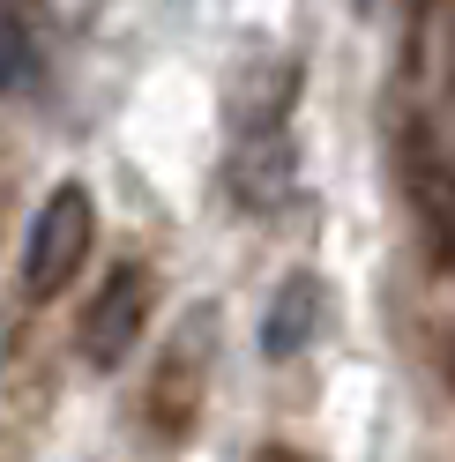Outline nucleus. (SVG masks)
<instances>
[{"mask_svg": "<svg viewBox=\"0 0 455 462\" xmlns=\"http://www.w3.org/2000/svg\"><path fill=\"white\" fill-rule=\"evenodd\" d=\"M90 246H98V209H90V194H82L75 180L52 187L45 209L31 217V239H23V291H31V299L68 291L75 269L90 262Z\"/></svg>", "mask_w": 455, "mask_h": 462, "instance_id": "nucleus-1", "label": "nucleus"}, {"mask_svg": "<svg viewBox=\"0 0 455 462\" xmlns=\"http://www.w3.org/2000/svg\"><path fill=\"white\" fill-rule=\"evenodd\" d=\"M209 358H217V313L194 306L187 321H180V336L164 343L157 381H150V432H157L164 448H180L187 425H194V411H202V395H209Z\"/></svg>", "mask_w": 455, "mask_h": 462, "instance_id": "nucleus-2", "label": "nucleus"}, {"mask_svg": "<svg viewBox=\"0 0 455 462\" xmlns=\"http://www.w3.org/2000/svg\"><path fill=\"white\" fill-rule=\"evenodd\" d=\"M150 328V269L142 262H120L105 276V291L82 306V328H75V351L90 365H120L135 351V336Z\"/></svg>", "mask_w": 455, "mask_h": 462, "instance_id": "nucleus-3", "label": "nucleus"}, {"mask_svg": "<svg viewBox=\"0 0 455 462\" xmlns=\"http://www.w3.org/2000/svg\"><path fill=\"white\" fill-rule=\"evenodd\" d=\"M321 276H283L276 283V299H269V313H262V351L276 358V365H292V358H306L314 351V336H321Z\"/></svg>", "mask_w": 455, "mask_h": 462, "instance_id": "nucleus-4", "label": "nucleus"}, {"mask_svg": "<svg viewBox=\"0 0 455 462\" xmlns=\"http://www.w3.org/2000/svg\"><path fill=\"white\" fill-rule=\"evenodd\" d=\"M31 68H38V38H31V23H23L15 0H0V90L31 82Z\"/></svg>", "mask_w": 455, "mask_h": 462, "instance_id": "nucleus-5", "label": "nucleus"}, {"mask_svg": "<svg viewBox=\"0 0 455 462\" xmlns=\"http://www.w3.org/2000/svg\"><path fill=\"white\" fill-rule=\"evenodd\" d=\"M433 217H441V239L455 246V187H441V194H433Z\"/></svg>", "mask_w": 455, "mask_h": 462, "instance_id": "nucleus-6", "label": "nucleus"}, {"mask_svg": "<svg viewBox=\"0 0 455 462\" xmlns=\"http://www.w3.org/2000/svg\"><path fill=\"white\" fill-rule=\"evenodd\" d=\"M254 462H314V455H299V448H269V455H254Z\"/></svg>", "mask_w": 455, "mask_h": 462, "instance_id": "nucleus-7", "label": "nucleus"}, {"mask_svg": "<svg viewBox=\"0 0 455 462\" xmlns=\"http://www.w3.org/2000/svg\"><path fill=\"white\" fill-rule=\"evenodd\" d=\"M358 8H381V0H358Z\"/></svg>", "mask_w": 455, "mask_h": 462, "instance_id": "nucleus-8", "label": "nucleus"}]
</instances>
